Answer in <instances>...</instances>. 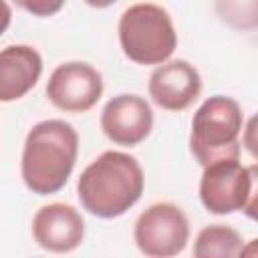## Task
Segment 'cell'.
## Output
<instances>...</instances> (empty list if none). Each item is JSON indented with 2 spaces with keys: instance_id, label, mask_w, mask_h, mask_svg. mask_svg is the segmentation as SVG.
I'll return each instance as SVG.
<instances>
[{
  "instance_id": "16",
  "label": "cell",
  "mask_w": 258,
  "mask_h": 258,
  "mask_svg": "<svg viewBox=\"0 0 258 258\" xmlns=\"http://www.w3.org/2000/svg\"><path fill=\"white\" fill-rule=\"evenodd\" d=\"M242 143L246 147V151L258 159V113L252 115L244 127V137H242Z\"/></svg>"
},
{
  "instance_id": "15",
  "label": "cell",
  "mask_w": 258,
  "mask_h": 258,
  "mask_svg": "<svg viewBox=\"0 0 258 258\" xmlns=\"http://www.w3.org/2000/svg\"><path fill=\"white\" fill-rule=\"evenodd\" d=\"M248 173H250V181H252V183H250V194H248V200H246L242 212H244L250 220L258 222V163L250 165V167H248Z\"/></svg>"
},
{
  "instance_id": "14",
  "label": "cell",
  "mask_w": 258,
  "mask_h": 258,
  "mask_svg": "<svg viewBox=\"0 0 258 258\" xmlns=\"http://www.w3.org/2000/svg\"><path fill=\"white\" fill-rule=\"evenodd\" d=\"M12 2L32 16L46 18V16H54L56 12H60L67 0H12Z\"/></svg>"
},
{
  "instance_id": "17",
  "label": "cell",
  "mask_w": 258,
  "mask_h": 258,
  "mask_svg": "<svg viewBox=\"0 0 258 258\" xmlns=\"http://www.w3.org/2000/svg\"><path fill=\"white\" fill-rule=\"evenodd\" d=\"M240 256H258V238L250 240V242H248V244L242 248Z\"/></svg>"
},
{
  "instance_id": "9",
  "label": "cell",
  "mask_w": 258,
  "mask_h": 258,
  "mask_svg": "<svg viewBox=\"0 0 258 258\" xmlns=\"http://www.w3.org/2000/svg\"><path fill=\"white\" fill-rule=\"evenodd\" d=\"M149 97L165 111L187 109L202 93V77L194 64L183 58L165 60L149 77Z\"/></svg>"
},
{
  "instance_id": "5",
  "label": "cell",
  "mask_w": 258,
  "mask_h": 258,
  "mask_svg": "<svg viewBox=\"0 0 258 258\" xmlns=\"http://www.w3.org/2000/svg\"><path fill=\"white\" fill-rule=\"evenodd\" d=\"M133 238L137 248L151 258H169L187 246L189 222L183 210L169 202L149 206L135 222Z\"/></svg>"
},
{
  "instance_id": "18",
  "label": "cell",
  "mask_w": 258,
  "mask_h": 258,
  "mask_svg": "<svg viewBox=\"0 0 258 258\" xmlns=\"http://www.w3.org/2000/svg\"><path fill=\"white\" fill-rule=\"evenodd\" d=\"M89 6H93V8H107V6H111V4H115L117 0H85Z\"/></svg>"
},
{
  "instance_id": "4",
  "label": "cell",
  "mask_w": 258,
  "mask_h": 258,
  "mask_svg": "<svg viewBox=\"0 0 258 258\" xmlns=\"http://www.w3.org/2000/svg\"><path fill=\"white\" fill-rule=\"evenodd\" d=\"M119 44L137 64H163L177 46V32L165 8L141 2L129 6L119 18Z\"/></svg>"
},
{
  "instance_id": "3",
  "label": "cell",
  "mask_w": 258,
  "mask_h": 258,
  "mask_svg": "<svg viewBox=\"0 0 258 258\" xmlns=\"http://www.w3.org/2000/svg\"><path fill=\"white\" fill-rule=\"evenodd\" d=\"M242 109L224 95L206 99L191 119L189 151L202 167L240 157Z\"/></svg>"
},
{
  "instance_id": "2",
  "label": "cell",
  "mask_w": 258,
  "mask_h": 258,
  "mask_svg": "<svg viewBox=\"0 0 258 258\" xmlns=\"http://www.w3.org/2000/svg\"><path fill=\"white\" fill-rule=\"evenodd\" d=\"M79 135L71 123L46 119L36 123L24 141L20 173L24 185L36 196L60 191L77 161Z\"/></svg>"
},
{
  "instance_id": "8",
  "label": "cell",
  "mask_w": 258,
  "mask_h": 258,
  "mask_svg": "<svg viewBox=\"0 0 258 258\" xmlns=\"http://www.w3.org/2000/svg\"><path fill=\"white\" fill-rule=\"evenodd\" d=\"M101 129L115 145L135 147L153 129V111L139 95H117L101 113Z\"/></svg>"
},
{
  "instance_id": "7",
  "label": "cell",
  "mask_w": 258,
  "mask_h": 258,
  "mask_svg": "<svg viewBox=\"0 0 258 258\" xmlns=\"http://www.w3.org/2000/svg\"><path fill=\"white\" fill-rule=\"evenodd\" d=\"M250 173L238 159H224L204 167L200 200L210 214L226 216L242 212L250 194Z\"/></svg>"
},
{
  "instance_id": "10",
  "label": "cell",
  "mask_w": 258,
  "mask_h": 258,
  "mask_svg": "<svg viewBox=\"0 0 258 258\" xmlns=\"http://www.w3.org/2000/svg\"><path fill=\"white\" fill-rule=\"evenodd\" d=\"M32 236L48 252L64 254L81 246L85 238V220L69 204L54 202L42 206L32 218Z\"/></svg>"
},
{
  "instance_id": "6",
  "label": "cell",
  "mask_w": 258,
  "mask_h": 258,
  "mask_svg": "<svg viewBox=\"0 0 258 258\" xmlns=\"http://www.w3.org/2000/svg\"><path fill=\"white\" fill-rule=\"evenodd\" d=\"M103 95L101 73L79 60L58 64L46 83L48 101L67 113H85L97 105Z\"/></svg>"
},
{
  "instance_id": "13",
  "label": "cell",
  "mask_w": 258,
  "mask_h": 258,
  "mask_svg": "<svg viewBox=\"0 0 258 258\" xmlns=\"http://www.w3.org/2000/svg\"><path fill=\"white\" fill-rule=\"evenodd\" d=\"M216 14L236 30L258 28V0H214Z\"/></svg>"
},
{
  "instance_id": "12",
  "label": "cell",
  "mask_w": 258,
  "mask_h": 258,
  "mask_svg": "<svg viewBox=\"0 0 258 258\" xmlns=\"http://www.w3.org/2000/svg\"><path fill=\"white\" fill-rule=\"evenodd\" d=\"M244 248L242 236L222 224H212L200 230L194 242V256L196 258H236Z\"/></svg>"
},
{
  "instance_id": "11",
  "label": "cell",
  "mask_w": 258,
  "mask_h": 258,
  "mask_svg": "<svg viewBox=\"0 0 258 258\" xmlns=\"http://www.w3.org/2000/svg\"><path fill=\"white\" fill-rule=\"evenodd\" d=\"M42 75V56L28 44H10L0 52V101L10 103L32 91Z\"/></svg>"
},
{
  "instance_id": "1",
  "label": "cell",
  "mask_w": 258,
  "mask_h": 258,
  "mask_svg": "<svg viewBox=\"0 0 258 258\" xmlns=\"http://www.w3.org/2000/svg\"><path fill=\"white\" fill-rule=\"evenodd\" d=\"M143 185V169L133 155L103 151L83 169L77 181V196L89 214L111 220L139 202Z\"/></svg>"
}]
</instances>
